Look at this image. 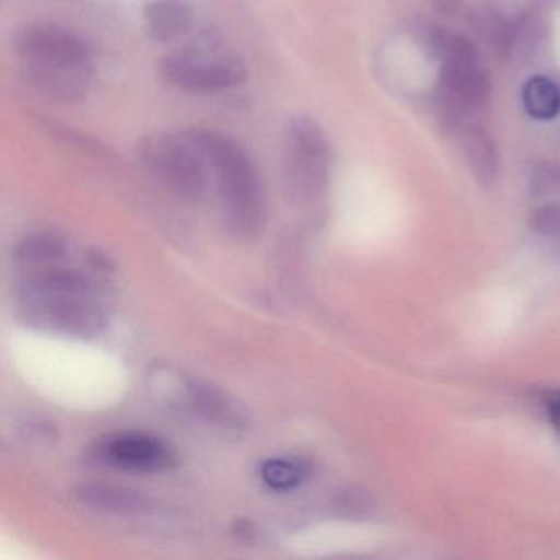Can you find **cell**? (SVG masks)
<instances>
[{"label": "cell", "instance_id": "5bb4252c", "mask_svg": "<svg viewBox=\"0 0 560 560\" xmlns=\"http://www.w3.org/2000/svg\"><path fill=\"white\" fill-rule=\"evenodd\" d=\"M310 468L300 458L275 457L261 465V478L278 491L293 490L306 480Z\"/></svg>", "mask_w": 560, "mask_h": 560}, {"label": "cell", "instance_id": "3957f363", "mask_svg": "<svg viewBox=\"0 0 560 560\" xmlns=\"http://www.w3.org/2000/svg\"><path fill=\"white\" fill-rule=\"evenodd\" d=\"M283 179L291 201L310 206L326 192L330 145L326 132L307 114H294L283 129Z\"/></svg>", "mask_w": 560, "mask_h": 560}, {"label": "cell", "instance_id": "9a60e30c", "mask_svg": "<svg viewBox=\"0 0 560 560\" xmlns=\"http://www.w3.org/2000/svg\"><path fill=\"white\" fill-rule=\"evenodd\" d=\"M373 508L372 498L360 488H346L336 497L337 513L349 520H363L372 514Z\"/></svg>", "mask_w": 560, "mask_h": 560}, {"label": "cell", "instance_id": "7a4b0ae2", "mask_svg": "<svg viewBox=\"0 0 560 560\" xmlns=\"http://www.w3.org/2000/svg\"><path fill=\"white\" fill-rule=\"evenodd\" d=\"M21 71L27 83L57 103H80L93 78L90 45L57 25L25 28L15 44Z\"/></svg>", "mask_w": 560, "mask_h": 560}, {"label": "cell", "instance_id": "30bf717a", "mask_svg": "<svg viewBox=\"0 0 560 560\" xmlns=\"http://www.w3.org/2000/svg\"><path fill=\"white\" fill-rule=\"evenodd\" d=\"M460 143L468 168L480 185L490 186L497 182L500 172L497 147L488 130L478 124H467L454 132Z\"/></svg>", "mask_w": 560, "mask_h": 560}, {"label": "cell", "instance_id": "ba28073f", "mask_svg": "<svg viewBox=\"0 0 560 560\" xmlns=\"http://www.w3.org/2000/svg\"><path fill=\"white\" fill-rule=\"evenodd\" d=\"M94 457L119 470L155 474L175 467L176 455L162 439L143 432H120L101 441Z\"/></svg>", "mask_w": 560, "mask_h": 560}, {"label": "cell", "instance_id": "7c38bea8", "mask_svg": "<svg viewBox=\"0 0 560 560\" xmlns=\"http://www.w3.org/2000/svg\"><path fill=\"white\" fill-rule=\"evenodd\" d=\"M524 110L536 120H552L560 114V88L546 77H533L521 91Z\"/></svg>", "mask_w": 560, "mask_h": 560}, {"label": "cell", "instance_id": "9c48e42d", "mask_svg": "<svg viewBox=\"0 0 560 560\" xmlns=\"http://www.w3.org/2000/svg\"><path fill=\"white\" fill-rule=\"evenodd\" d=\"M195 11L188 0H152L143 9L147 34L160 44H172L191 31Z\"/></svg>", "mask_w": 560, "mask_h": 560}, {"label": "cell", "instance_id": "5b68a950", "mask_svg": "<svg viewBox=\"0 0 560 560\" xmlns=\"http://www.w3.org/2000/svg\"><path fill=\"white\" fill-rule=\"evenodd\" d=\"M153 388L172 406L191 412L196 418L225 431H245L250 425L247 409L224 389L188 378L172 369L156 370Z\"/></svg>", "mask_w": 560, "mask_h": 560}, {"label": "cell", "instance_id": "6da1fadb", "mask_svg": "<svg viewBox=\"0 0 560 560\" xmlns=\"http://www.w3.org/2000/svg\"><path fill=\"white\" fill-rule=\"evenodd\" d=\"M215 182L222 219L232 234L254 238L267 222V196L257 165L247 150L214 130H189Z\"/></svg>", "mask_w": 560, "mask_h": 560}, {"label": "cell", "instance_id": "ac0fdd59", "mask_svg": "<svg viewBox=\"0 0 560 560\" xmlns=\"http://www.w3.org/2000/svg\"><path fill=\"white\" fill-rule=\"evenodd\" d=\"M546 408L549 421L552 422L553 429L560 435V392L547 396Z\"/></svg>", "mask_w": 560, "mask_h": 560}, {"label": "cell", "instance_id": "4fadbf2b", "mask_svg": "<svg viewBox=\"0 0 560 560\" xmlns=\"http://www.w3.org/2000/svg\"><path fill=\"white\" fill-rule=\"evenodd\" d=\"M67 254V245L57 235L35 234L25 237L15 250V257L25 265H50L61 260Z\"/></svg>", "mask_w": 560, "mask_h": 560}, {"label": "cell", "instance_id": "2e32d148", "mask_svg": "<svg viewBox=\"0 0 560 560\" xmlns=\"http://www.w3.org/2000/svg\"><path fill=\"white\" fill-rule=\"evenodd\" d=\"M529 228L540 237H560V205L552 202L534 209L529 215Z\"/></svg>", "mask_w": 560, "mask_h": 560}, {"label": "cell", "instance_id": "8fae6325", "mask_svg": "<svg viewBox=\"0 0 560 560\" xmlns=\"http://www.w3.org/2000/svg\"><path fill=\"white\" fill-rule=\"evenodd\" d=\"M77 498L91 510L103 511V513L136 516L152 510V501L145 494L130 488L117 487V485H83L78 488Z\"/></svg>", "mask_w": 560, "mask_h": 560}, {"label": "cell", "instance_id": "d6986e66", "mask_svg": "<svg viewBox=\"0 0 560 560\" xmlns=\"http://www.w3.org/2000/svg\"><path fill=\"white\" fill-rule=\"evenodd\" d=\"M435 5H438V11L451 14V12L457 11L458 5H460V0H438Z\"/></svg>", "mask_w": 560, "mask_h": 560}, {"label": "cell", "instance_id": "52a82bcc", "mask_svg": "<svg viewBox=\"0 0 560 560\" xmlns=\"http://www.w3.org/2000/svg\"><path fill=\"white\" fill-rule=\"evenodd\" d=\"M162 77L188 93H221L241 86L247 70L241 57L231 51L182 48L163 60Z\"/></svg>", "mask_w": 560, "mask_h": 560}, {"label": "cell", "instance_id": "277c9868", "mask_svg": "<svg viewBox=\"0 0 560 560\" xmlns=\"http://www.w3.org/2000/svg\"><path fill=\"white\" fill-rule=\"evenodd\" d=\"M139 153L150 175L179 199L199 201L205 196L208 163L188 132L185 136L160 133L145 137Z\"/></svg>", "mask_w": 560, "mask_h": 560}, {"label": "cell", "instance_id": "8992f818", "mask_svg": "<svg viewBox=\"0 0 560 560\" xmlns=\"http://www.w3.org/2000/svg\"><path fill=\"white\" fill-rule=\"evenodd\" d=\"M22 316L31 326L71 337L100 336L107 316L94 293H38L24 291Z\"/></svg>", "mask_w": 560, "mask_h": 560}, {"label": "cell", "instance_id": "e0dca14e", "mask_svg": "<svg viewBox=\"0 0 560 560\" xmlns=\"http://www.w3.org/2000/svg\"><path fill=\"white\" fill-rule=\"evenodd\" d=\"M533 188L537 192H550L560 189V170L542 166L536 175L533 176Z\"/></svg>", "mask_w": 560, "mask_h": 560}]
</instances>
